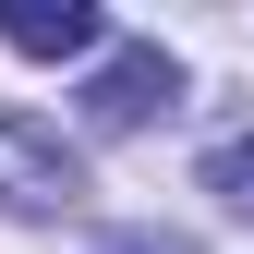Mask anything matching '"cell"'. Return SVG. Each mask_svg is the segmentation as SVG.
<instances>
[{"instance_id": "cell-1", "label": "cell", "mask_w": 254, "mask_h": 254, "mask_svg": "<svg viewBox=\"0 0 254 254\" xmlns=\"http://www.w3.org/2000/svg\"><path fill=\"white\" fill-rule=\"evenodd\" d=\"M0 206L12 218H61V206H85V157L49 133V121H24V109H0Z\"/></svg>"}, {"instance_id": "cell-2", "label": "cell", "mask_w": 254, "mask_h": 254, "mask_svg": "<svg viewBox=\"0 0 254 254\" xmlns=\"http://www.w3.org/2000/svg\"><path fill=\"white\" fill-rule=\"evenodd\" d=\"M170 97H182V61L157 37H133V49H109L97 73H85V133H133V121H157Z\"/></svg>"}, {"instance_id": "cell-3", "label": "cell", "mask_w": 254, "mask_h": 254, "mask_svg": "<svg viewBox=\"0 0 254 254\" xmlns=\"http://www.w3.org/2000/svg\"><path fill=\"white\" fill-rule=\"evenodd\" d=\"M0 37H12L24 61H85L109 24L85 12V0H0Z\"/></svg>"}, {"instance_id": "cell-4", "label": "cell", "mask_w": 254, "mask_h": 254, "mask_svg": "<svg viewBox=\"0 0 254 254\" xmlns=\"http://www.w3.org/2000/svg\"><path fill=\"white\" fill-rule=\"evenodd\" d=\"M206 194L230 206V218H254V133H218L206 145Z\"/></svg>"}, {"instance_id": "cell-5", "label": "cell", "mask_w": 254, "mask_h": 254, "mask_svg": "<svg viewBox=\"0 0 254 254\" xmlns=\"http://www.w3.org/2000/svg\"><path fill=\"white\" fill-rule=\"evenodd\" d=\"M97 254H182V242H157V230H121V242H97Z\"/></svg>"}]
</instances>
